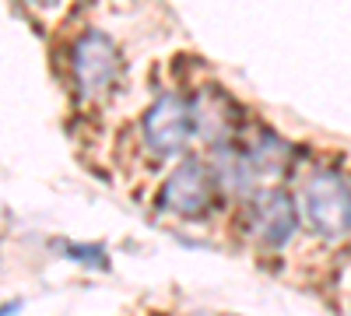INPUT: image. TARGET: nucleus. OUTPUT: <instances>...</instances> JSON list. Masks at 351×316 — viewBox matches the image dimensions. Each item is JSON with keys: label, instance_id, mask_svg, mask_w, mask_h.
I'll list each match as a JSON object with an SVG mask.
<instances>
[{"label": "nucleus", "instance_id": "obj_1", "mask_svg": "<svg viewBox=\"0 0 351 316\" xmlns=\"http://www.w3.org/2000/svg\"><path fill=\"white\" fill-rule=\"evenodd\" d=\"M116 74H120V49L116 42L99 32V28H88L74 39L71 49V77H74V92L81 99H102Z\"/></svg>", "mask_w": 351, "mask_h": 316}, {"label": "nucleus", "instance_id": "obj_2", "mask_svg": "<svg viewBox=\"0 0 351 316\" xmlns=\"http://www.w3.org/2000/svg\"><path fill=\"white\" fill-rule=\"evenodd\" d=\"M302 211L319 236H351V180L337 172H316L302 190Z\"/></svg>", "mask_w": 351, "mask_h": 316}, {"label": "nucleus", "instance_id": "obj_3", "mask_svg": "<svg viewBox=\"0 0 351 316\" xmlns=\"http://www.w3.org/2000/svg\"><path fill=\"white\" fill-rule=\"evenodd\" d=\"M141 130H144V145H148L158 158L162 155H176L186 148V141L197 134V120H193V102L183 99V95H158L148 112L141 120Z\"/></svg>", "mask_w": 351, "mask_h": 316}, {"label": "nucleus", "instance_id": "obj_4", "mask_svg": "<svg viewBox=\"0 0 351 316\" xmlns=\"http://www.w3.org/2000/svg\"><path fill=\"white\" fill-rule=\"evenodd\" d=\"M215 169H208L200 158H183L176 165L158 193V208L172 211L180 218H200L211 208V193H215Z\"/></svg>", "mask_w": 351, "mask_h": 316}, {"label": "nucleus", "instance_id": "obj_5", "mask_svg": "<svg viewBox=\"0 0 351 316\" xmlns=\"http://www.w3.org/2000/svg\"><path fill=\"white\" fill-rule=\"evenodd\" d=\"M295 200L285 190H267L253 200V228L267 246L288 243V236L295 232Z\"/></svg>", "mask_w": 351, "mask_h": 316}, {"label": "nucleus", "instance_id": "obj_6", "mask_svg": "<svg viewBox=\"0 0 351 316\" xmlns=\"http://www.w3.org/2000/svg\"><path fill=\"white\" fill-rule=\"evenodd\" d=\"M193 120H197V130L221 148L225 134L236 127V109H232L228 95H221L218 88H204L193 99Z\"/></svg>", "mask_w": 351, "mask_h": 316}]
</instances>
